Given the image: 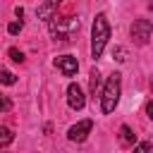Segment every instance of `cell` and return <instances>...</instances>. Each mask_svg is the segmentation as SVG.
<instances>
[{"instance_id": "2", "label": "cell", "mask_w": 153, "mask_h": 153, "mask_svg": "<svg viewBox=\"0 0 153 153\" xmlns=\"http://www.w3.org/2000/svg\"><path fill=\"white\" fill-rule=\"evenodd\" d=\"M120 93H122V74H110L108 81H105V88H103V100H100V110L108 115L117 108L120 103Z\"/></svg>"}, {"instance_id": "19", "label": "cell", "mask_w": 153, "mask_h": 153, "mask_svg": "<svg viewBox=\"0 0 153 153\" xmlns=\"http://www.w3.org/2000/svg\"><path fill=\"white\" fill-rule=\"evenodd\" d=\"M148 7H151V12H153V2H151V5H148Z\"/></svg>"}, {"instance_id": "13", "label": "cell", "mask_w": 153, "mask_h": 153, "mask_svg": "<svg viewBox=\"0 0 153 153\" xmlns=\"http://www.w3.org/2000/svg\"><path fill=\"white\" fill-rule=\"evenodd\" d=\"M7 55H10L14 62H24V53H22V50H17V48H10V50H7Z\"/></svg>"}, {"instance_id": "12", "label": "cell", "mask_w": 153, "mask_h": 153, "mask_svg": "<svg viewBox=\"0 0 153 153\" xmlns=\"http://www.w3.org/2000/svg\"><path fill=\"white\" fill-rule=\"evenodd\" d=\"M98 86H100V74H98V69H91V91L96 93Z\"/></svg>"}, {"instance_id": "4", "label": "cell", "mask_w": 153, "mask_h": 153, "mask_svg": "<svg viewBox=\"0 0 153 153\" xmlns=\"http://www.w3.org/2000/svg\"><path fill=\"white\" fill-rule=\"evenodd\" d=\"M151 33H153V24L148 19H134V24H131V38L139 45H146L148 38H151Z\"/></svg>"}, {"instance_id": "16", "label": "cell", "mask_w": 153, "mask_h": 153, "mask_svg": "<svg viewBox=\"0 0 153 153\" xmlns=\"http://www.w3.org/2000/svg\"><path fill=\"white\" fill-rule=\"evenodd\" d=\"M124 55H127V53H124V48H115V50H112V57H115L117 62H124V60H127Z\"/></svg>"}, {"instance_id": "11", "label": "cell", "mask_w": 153, "mask_h": 153, "mask_svg": "<svg viewBox=\"0 0 153 153\" xmlns=\"http://www.w3.org/2000/svg\"><path fill=\"white\" fill-rule=\"evenodd\" d=\"M22 29H24V22H10L7 24V33H12V36H17Z\"/></svg>"}, {"instance_id": "20", "label": "cell", "mask_w": 153, "mask_h": 153, "mask_svg": "<svg viewBox=\"0 0 153 153\" xmlns=\"http://www.w3.org/2000/svg\"><path fill=\"white\" fill-rule=\"evenodd\" d=\"M151 84H153V81H151Z\"/></svg>"}, {"instance_id": "5", "label": "cell", "mask_w": 153, "mask_h": 153, "mask_svg": "<svg viewBox=\"0 0 153 153\" xmlns=\"http://www.w3.org/2000/svg\"><path fill=\"white\" fill-rule=\"evenodd\" d=\"M91 129H93V122H91V120H81V122H76V124H72V127L67 129V139L81 143V141L91 134Z\"/></svg>"}, {"instance_id": "3", "label": "cell", "mask_w": 153, "mask_h": 153, "mask_svg": "<svg viewBox=\"0 0 153 153\" xmlns=\"http://www.w3.org/2000/svg\"><path fill=\"white\" fill-rule=\"evenodd\" d=\"M50 36L55 38V41H72L76 33H79V19H74V17H55L50 24Z\"/></svg>"}, {"instance_id": "18", "label": "cell", "mask_w": 153, "mask_h": 153, "mask_svg": "<svg viewBox=\"0 0 153 153\" xmlns=\"http://www.w3.org/2000/svg\"><path fill=\"white\" fill-rule=\"evenodd\" d=\"M146 115L153 120V103H146Z\"/></svg>"}, {"instance_id": "8", "label": "cell", "mask_w": 153, "mask_h": 153, "mask_svg": "<svg viewBox=\"0 0 153 153\" xmlns=\"http://www.w3.org/2000/svg\"><path fill=\"white\" fill-rule=\"evenodd\" d=\"M55 12H57V2H43L36 7V17L38 19H45L48 24L55 19Z\"/></svg>"}, {"instance_id": "9", "label": "cell", "mask_w": 153, "mask_h": 153, "mask_svg": "<svg viewBox=\"0 0 153 153\" xmlns=\"http://www.w3.org/2000/svg\"><path fill=\"white\" fill-rule=\"evenodd\" d=\"M120 139H122V143H124V146H134V141H136L134 131H131L127 124H122V127H120Z\"/></svg>"}, {"instance_id": "15", "label": "cell", "mask_w": 153, "mask_h": 153, "mask_svg": "<svg viewBox=\"0 0 153 153\" xmlns=\"http://www.w3.org/2000/svg\"><path fill=\"white\" fill-rule=\"evenodd\" d=\"M14 81H17V76H14L10 69H2V84H7V86H10V84H14Z\"/></svg>"}, {"instance_id": "14", "label": "cell", "mask_w": 153, "mask_h": 153, "mask_svg": "<svg viewBox=\"0 0 153 153\" xmlns=\"http://www.w3.org/2000/svg\"><path fill=\"white\" fill-rule=\"evenodd\" d=\"M153 148H151V143L148 141H141V143H136L134 146V153H151Z\"/></svg>"}, {"instance_id": "17", "label": "cell", "mask_w": 153, "mask_h": 153, "mask_svg": "<svg viewBox=\"0 0 153 153\" xmlns=\"http://www.w3.org/2000/svg\"><path fill=\"white\" fill-rule=\"evenodd\" d=\"M10 108H12V103H10V98L5 96V98H2V112H7Z\"/></svg>"}, {"instance_id": "7", "label": "cell", "mask_w": 153, "mask_h": 153, "mask_svg": "<svg viewBox=\"0 0 153 153\" xmlns=\"http://www.w3.org/2000/svg\"><path fill=\"white\" fill-rule=\"evenodd\" d=\"M55 67H57L65 76H74L76 69H79V62H76L74 55H60V57H55Z\"/></svg>"}, {"instance_id": "6", "label": "cell", "mask_w": 153, "mask_h": 153, "mask_svg": "<svg viewBox=\"0 0 153 153\" xmlns=\"http://www.w3.org/2000/svg\"><path fill=\"white\" fill-rule=\"evenodd\" d=\"M67 103H69L72 110H84V105H86V96H84L81 86L74 84V81L67 86Z\"/></svg>"}, {"instance_id": "10", "label": "cell", "mask_w": 153, "mask_h": 153, "mask_svg": "<svg viewBox=\"0 0 153 153\" xmlns=\"http://www.w3.org/2000/svg\"><path fill=\"white\" fill-rule=\"evenodd\" d=\"M12 141V131L7 127H0V146H7Z\"/></svg>"}, {"instance_id": "1", "label": "cell", "mask_w": 153, "mask_h": 153, "mask_svg": "<svg viewBox=\"0 0 153 153\" xmlns=\"http://www.w3.org/2000/svg\"><path fill=\"white\" fill-rule=\"evenodd\" d=\"M108 38H110V24H108V17L100 12V14H96L93 26H91V57L103 55V48H105Z\"/></svg>"}]
</instances>
